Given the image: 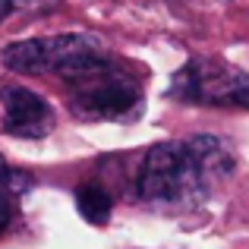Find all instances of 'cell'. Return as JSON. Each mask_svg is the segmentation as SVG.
Here are the masks:
<instances>
[{"label":"cell","mask_w":249,"mask_h":249,"mask_svg":"<svg viewBox=\"0 0 249 249\" xmlns=\"http://www.w3.org/2000/svg\"><path fill=\"white\" fill-rule=\"evenodd\" d=\"M233 170V155L214 136L161 142L142 158L139 196L158 208H196Z\"/></svg>","instance_id":"obj_1"},{"label":"cell","mask_w":249,"mask_h":249,"mask_svg":"<svg viewBox=\"0 0 249 249\" xmlns=\"http://www.w3.org/2000/svg\"><path fill=\"white\" fill-rule=\"evenodd\" d=\"M0 60L6 70L22 76L60 73L63 79H73L79 73L101 67L110 57L104 54V44L95 35H54V38H29V41L6 44Z\"/></svg>","instance_id":"obj_2"},{"label":"cell","mask_w":249,"mask_h":249,"mask_svg":"<svg viewBox=\"0 0 249 249\" xmlns=\"http://www.w3.org/2000/svg\"><path fill=\"white\" fill-rule=\"evenodd\" d=\"M70 85V107L82 120H126L142 107V89L129 73L104 60L101 67L79 73Z\"/></svg>","instance_id":"obj_3"},{"label":"cell","mask_w":249,"mask_h":249,"mask_svg":"<svg viewBox=\"0 0 249 249\" xmlns=\"http://www.w3.org/2000/svg\"><path fill=\"white\" fill-rule=\"evenodd\" d=\"M170 95L199 104L249 107V73H240L221 60H193L174 76Z\"/></svg>","instance_id":"obj_4"},{"label":"cell","mask_w":249,"mask_h":249,"mask_svg":"<svg viewBox=\"0 0 249 249\" xmlns=\"http://www.w3.org/2000/svg\"><path fill=\"white\" fill-rule=\"evenodd\" d=\"M0 101H3L6 133L41 139L54 129V110L38 91L25 89V85H6L0 91Z\"/></svg>","instance_id":"obj_5"},{"label":"cell","mask_w":249,"mask_h":249,"mask_svg":"<svg viewBox=\"0 0 249 249\" xmlns=\"http://www.w3.org/2000/svg\"><path fill=\"white\" fill-rule=\"evenodd\" d=\"M76 208L89 224H107L110 218V193L98 183H89L76 193Z\"/></svg>","instance_id":"obj_6"},{"label":"cell","mask_w":249,"mask_h":249,"mask_svg":"<svg viewBox=\"0 0 249 249\" xmlns=\"http://www.w3.org/2000/svg\"><path fill=\"white\" fill-rule=\"evenodd\" d=\"M6 224H10V196L0 189V231H3Z\"/></svg>","instance_id":"obj_7"},{"label":"cell","mask_w":249,"mask_h":249,"mask_svg":"<svg viewBox=\"0 0 249 249\" xmlns=\"http://www.w3.org/2000/svg\"><path fill=\"white\" fill-rule=\"evenodd\" d=\"M10 10H13V0H0V19L10 16Z\"/></svg>","instance_id":"obj_8"},{"label":"cell","mask_w":249,"mask_h":249,"mask_svg":"<svg viewBox=\"0 0 249 249\" xmlns=\"http://www.w3.org/2000/svg\"><path fill=\"white\" fill-rule=\"evenodd\" d=\"M3 177H6V164H3V158H0V183H3Z\"/></svg>","instance_id":"obj_9"}]
</instances>
